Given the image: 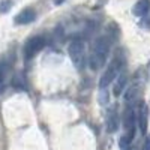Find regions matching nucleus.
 Returning a JSON list of instances; mask_svg holds the SVG:
<instances>
[{
  "label": "nucleus",
  "mask_w": 150,
  "mask_h": 150,
  "mask_svg": "<svg viewBox=\"0 0 150 150\" xmlns=\"http://www.w3.org/2000/svg\"><path fill=\"white\" fill-rule=\"evenodd\" d=\"M110 51V38L108 36H101L93 42L92 45V51L89 56V66L92 71H99L107 62Z\"/></svg>",
  "instance_id": "f257e3e1"
},
{
  "label": "nucleus",
  "mask_w": 150,
  "mask_h": 150,
  "mask_svg": "<svg viewBox=\"0 0 150 150\" xmlns=\"http://www.w3.org/2000/svg\"><path fill=\"white\" fill-rule=\"evenodd\" d=\"M123 62H125V57H123L122 50H117L112 62L108 65V68L105 69L101 80H99V89H107V87L111 84V81H114L117 78V74H119L120 68L123 66Z\"/></svg>",
  "instance_id": "f03ea898"
},
{
  "label": "nucleus",
  "mask_w": 150,
  "mask_h": 150,
  "mask_svg": "<svg viewBox=\"0 0 150 150\" xmlns=\"http://www.w3.org/2000/svg\"><path fill=\"white\" fill-rule=\"evenodd\" d=\"M68 53H69V57L72 60L74 66L78 71H81L86 65V44H84V41L83 39H74L69 44Z\"/></svg>",
  "instance_id": "7ed1b4c3"
},
{
  "label": "nucleus",
  "mask_w": 150,
  "mask_h": 150,
  "mask_svg": "<svg viewBox=\"0 0 150 150\" xmlns=\"http://www.w3.org/2000/svg\"><path fill=\"white\" fill-rule=\"evenodd\" d=\"M44 47H45V36H42V35L32 36L30 39L24 44V48H23L24 59H26V60H32Z\"/></svg>",
  "instance_id": "20e7f679"
},
{
  "label": "nucleus",
  "mask_w": 150,
  "mask_h": 150,
  "mask_svg": "<svg viewBox=\"0 0 150 150\" xmlns=\"http://www.w3.org/2000/svg\"><path fill=\"white\" fill-rule=\"evenodd\" d=\"M135 122H137L135 111L132 110L131 105H128L123 112V128H125V135H128L131 140H134L135 137Z\"/></svg>",
  "instance_id": "39448f33"
},
{
  "label": "nucleus",
  "mask_w": 150,
  "mask_h": 150,
  "mask_svg": "<svg viewBox=\"0 0 150 150\" xmlns=\"http://www.w3.org/2000/svg\"><path fill=\"white\" fill-rule=\"evenodd\" d=\"M36 20V12L35 9L32 8H26V9H23L20 14L14 18L15 24H18V26H26V24H30Z\"/></svg>",
  "instance_id": "423d86ee"
},
{
  "label": "nucleus",
  "mask_w": 150,
  "mask_h": 150,
  "mask_svg": "<svg viewBox=\"0 0 150 150\" xmlns=\"http://www.w3.org/2000/svg\"><path fill=\"white\" fill-rule=\"evenodd\" d=\"M119 125H120V117H119L117 108L114 107V108L108 112V117H107V131H108L110 134L117 132Z\"/></svg>",
  "instance_id": "0eeeda50"
},
{
  "label": "nucleus",
  "mask_w": 150,
  "mask_h": 150,
  "mask_svg": "<svg viewBox=\"0 0 150 150\" xmlns=\"http://www.w3.org/2000/svg\"><path fill=\"white\" fill-rule=\"evenodd\" d=\"M147 114H149V110H147V105L144 102H140V107H138V128L141 131V134H146L147 132Z\"/></svg>",
  "instance_id": "6e6552de"
},
{
  "label": "nucleus",
  "mask_w": 150,
  "mask_h": 150,
  "mask_svg": "<svg viewBox=\"0 0 150 150\" xmlns=\"http://www.w3.org/2000/svg\"><path fill=\"white\" fill-rule=\"evenodd\" d=\"M149 11H150V0H138L132 8V14L135 17H144L149 14Z\"/></svg>",
  "instance_id": "1a4fd4ad"
},
{
  "label": "nucleus",
  "mask_w": 150,
  "mask_h": 150,
  "mask_svg": "<svg viewBox=\"0 0 150 150\" xmlns=\"http://www.w3.org/2000/svg\"><path fill=\"white\" fill-rule=\"evenodd\" d=\"M126 83H128V75L126 74L119 75V77L116 78L114 86H112V95H114V96H120L123 93V89H125V86H126Z\"/></svg>",
  "instance_id": "9d476101"
},
{
  "label": "nucleus",
  "mask_w": 150,
  "mask_h": 150,
  "mask_svg": "<svg viewBox=\"0 0 150 150\" xmlns=\"http://www.w3.org/2000/svg\"><path fill=\"white\" fill-rule=\"evenodd\" d=\"M8 69H9V65L6 62L0 63V92L5 89V80H6V74H8Z\"/></svg>",
  "instance_id": "9b49d317"
},
{
  "label": "nucleus",
  "mask_w": 150,
  "mask_h": 150,
  "mask_svg": "<svg viewBox=\"0 0 150 150\" xmlns=\"http://www.w3.org/2000/svg\"><path fill=\"white\" fill-rule=\"evenodd\" d=\"M131 143H132V140L129 138L128 135H125V134H123V135L120 137L119 144H120V149H122V150H126V149L129 147V144H131Z\"/></svg>",
  "instance_id": "f8f14e48"
},
{
  "label": "nucleus",
  "mask_w": 150,
  "mask_h": 150,
  "mask_svg": "<svg viewBox=\"0 0 150 150\" xmlns=\"http://www.w3.org/2000/svg\"><path fill=\"white\" fill-rule=\"evenodd\" d=\"M11 6H12L11 0H3V2L0 3V12H2V14H6V12L11 9Z\"/></svg>",
  "instance_id": "ddd939ff"
},
{
  "label": "nucleus",
  "mask_w": 150,
  "mask_h": 150,
  "mask_svg": "<svg viewBox=\"0 0 150 150\" xmlns=\"http://www.w3.org/2000/svg\"><path fill=\"white\" fill-rule=\"evenodd\" d=\"M99 104L107 105L108 104V93L105 89H101V93H99Z\"/></svg>",
  "instance_id": "4468645a"
},
{
  "label": "nucleus",
  "mask_w": 150,
  "mask_h": 150,
  "mask_svg": "<svg viewBox=\"0 0 150 150\" xmlns=\"http://www.w3.org/2000/svg\"><path fill=\"white\" fill-rule=\"evenodd\" d=\"M143 150H150V134L147 135V138H146V141H144Z\"/></svg>",
  "instance_id": "2eb2a0df"
},
{
  "label": "nucleus",
  "mask_w": 150,
  "mask_h": 150,
  "mask_svg": "<svg viewBox=\"0 0 150 150\" xmlns=\"http://www.w3.org/2000/svg\"><path fill=\"white\" fill-rule=\"evenodd\" d=\"M63 2H65V0H53V3H54L56 6H60L62 3H63Z\"/></svg>",
  "instance_id": "dca6fc26"
}]
</instances>
